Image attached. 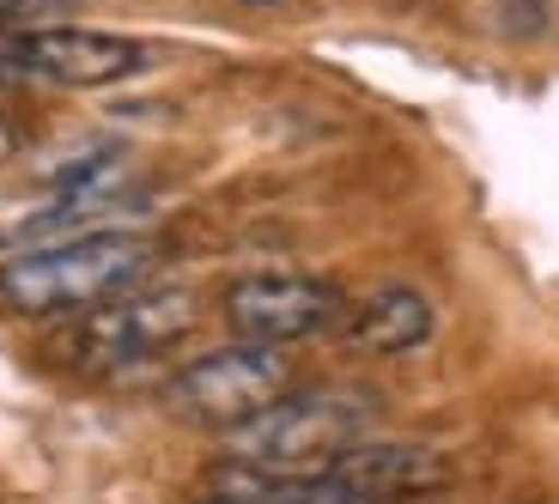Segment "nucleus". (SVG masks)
<instances>
[{
    "label": "nucleus",
    "instance_id": "f257e3e1",
    "mask_svg": "<svg viewBox=\"0 0 559 504\" xmlns=\"http://www.w3.org/2000/svg\"><path fill=\"white\" fill-rule=\"evenodd\" d=\"M158 238L140 231H85V238L31 243L0 262V310L13 316H80L116 292H134L158 262Z\"/></svg>",
    "mask_w": 559,
    "mask_h": 504
},
{
    "label": "nucleus",
    "instance_id": "f03ea898",
    "mask_svg": "<svg viewBox=\"0 0 559 504\" xmlns=\"http://www.w3.org/2000/svg\"><path fill=\"white\" fill-rule=\"evenodd\" d=\"M365 425H371V395H359V389H286L262 413L231 425L225 449L250 475L310 480V475H329L353 444H365Z\"/></svg>",
    "mask_w": 559,
    "mask_h": 504
},
{
    "label": "nucleus",
    "instance_id": "7ed1b4c3",
    "mask_svg": "<svg viewBox=\"0 0 559 504\" xmlns=\"http://www.w3.org/2000/svg\"><path fill=\"white\" fill-rule=\"evenodd\" d=\"M201 323V298L165 286V292H116L104 304L80 310V323L61 335V359L73 371H128L146 364L158 352H170L177 340H189Z\"/></svg>",
    "mask_w": 559,
    "mask_h": 504
},
{
    "label": "nucleus",
    "instance_id": "20e7f679",
    "mask_svg": "<svg viewBox=\"0 0 559 504\" xmlns=\"http://www.w3.org/2000/svg\"><path fill=\"white\" fill-rule=\"evenodd\" d=\"M286 389H293V364L280 359V347L238 340V347H219V352H207V359L182 364L177 377L165 383V401H170L177 420L231 432V425L262 413V407Z\"/></svg>",
    "mask_w": 559,
    "mask_h": 504
},
{
    "label": "nucleus",
    "instance_id": "39448f33",
    "mask_svg": "<svg viewBox=\"0 0 559 504\" xmlns=\"http://www.w3.org/2000/svg\"><path fill=\"white\" fill-rule=\"evenodd\" d=\"M0 68L7 80H43L92 92V85H122L146 68V49L116 31H80V25H31L0 31Z\"/></svg>",
    "mask_w": 559,
    "mask_h": 504
},
{
    "label": "nucleus",
    "instance_id": "423d86ee",
    "mask_svg": "<svg viewBox=\"0 0 559 504\" xmlns=\"http://www.w3.org/2000/svg\"><path fill=\"white\" fill-rule=\"evenodd\" d=\"M225 323L238 340L293 347L347 323V292L317 274H250L225 286Z\"/></svg>",
    "mask_w": 559,
    "mask_h": 504
},
{
    "label": "nucleus",
    "instance_id": "0eeeda50",
    "mask_svg": "<svg viewBox=\"0 0 559 504\" xmlns=\"http://www.w3.org/2000/svg\"><path fill=\"white\" fill-rule=\"evenodd\" d=\"M329 475L347 492H359L365 504H395L414 492H432L444 480V463L426 444H353Z\"/></svg>",
    "mask_w": 559,
    "mask_h": 504
},
{
    "label": "nucleus",
    "instance_id": "6e6552de",
    "mask_svg": "<svg viewBox=\"0 0 559 504\" xmlns=\"http://www.w3.org/2000/svg\"><path fill=\"white\" fill-rule=\"evenodd\" d=\"M432 328H438V316L414 286H383V292H371L365 304H347V340L365 352H383V359L426 347Z\"/></svg>",
    "mask_w": 559,
    "mask_h": 504
},
{
    "label": "nucleus",
    "instance_id": "1a4fd4ad",
    "mask_svg": "<svg viewBox=\"0 0 559 504\" xmlns=\"http://www.w3.org/2000/svg\"><path fill=\"white\" fill-rule=\"evenodd\" d=\"M207 504H365L359 492H347L335 475H310V480H280V475H231Z\"/></svg>",
    "mask_w": 559,
    "mask_h": 504
},
{
    "label": "nucleus",
    "instance_id": "9d476101",
    "mask_svg": "<svg viewBox=\"0 0 559 504\" xmlns=\"http://www.w3.org/2000/svg\"><path fill=\"white\" fill-rule=\"evenodd\" d=\"M13 146H19V134H13V122H7V116H0V158L13 153Z\"/></svg>",
    "mask_w": 559,
    "mask_h": 504
},
{
    "label": "nucleus",
    "instance_id": "9b49d317",
    "mask_svg": "<svg viewBox=\"0 0 559 504\" xmlns=\"http://www.w3.org/2000/svg\"><path fill=\"white\" fill-rule=\"evenodd\" d=\"M238 7H286V0H238Z\"/></svg>",
    "mask_w": 559,
    "mask_h": 504
},
{
    "label": "nucleus",
    "instance_id": "f8f14e48",
    "mask_svg": "<svg viewBox=\"0 0 559 504\" xmlns=\"http://www.w3.org/2000/svg\"><path fill=\"white\" fill-rule=\"evenodd\" d=\"M68 7H73V0H68Z\"/></svg>",
    "mask_w": 559,
    "mask_h": 504
}]
</instances>
